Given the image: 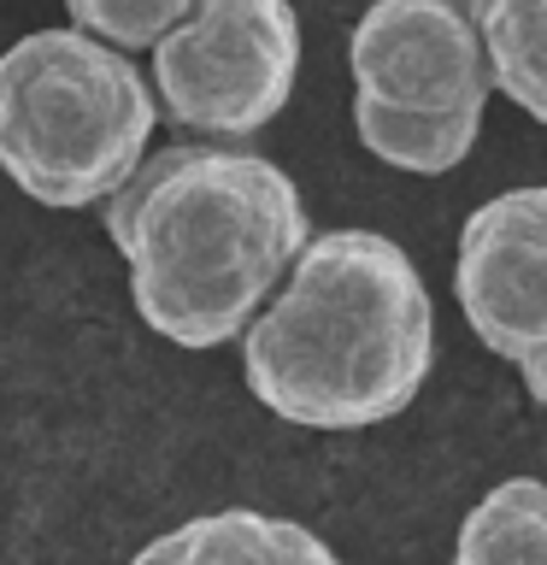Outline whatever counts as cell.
<instances>
[{
    "label": "cell",
    "mask_w": 547,
    "mask_h": 565,
    "mask_svg": "<svg viewBox=\"0 0 547 565\" xmlns=\"http://www.w3.org/2000/svg\"><path fill=\"white\" fill-rule=\"evenodd\" d=\"M100 218L130 265L141 324L194 353L236 342L312 236L294 177L236 141L141 153Z\"/></svg>",
    "instance_id": "6da1fadb"
},
{
    "label": "cell",
    "mask_w": 547,
    "mask_h": 565,
    "mask_svg": "<svg viewBox=\"0 0 547 565\" xmlns=\"http://www.w3.org/2000/svg\"><path fill=\"white\" fill-rule=\"evenodd\" d=\"M436 307L406 247L377 230H318L242 330L254 401L300 430H365L418 401Z\"/></svg>",
    "instance_id": "7a4b0ae2"
},
{
    "label": "cell",
    "mask_w": 547,
    "mask_h": 565,
    "mask_svg": "<svg viewBox=\"0 0 547 565\" xmlns=\"http://www.w3.org/2000/svg\"><path fill=\"white\" fill-rule=\"evenodd\" d=\"M159 124L130 53L83 30H35L0 53V171L30 201L100 206L141 166Z\"/></svg>",
    "instance_id": "3957f363"
},
{
    "label": "cell",
    "mask_w": 547,
    "mask_h": 565,
    "mask_svg": "<svg viewBox=\"0 0 547 565\" xmlns=\"http://www.w3.org/2000/svg\"><path fill=\"white\" fill-rule=\"evenodd\" d=\"M153 53V106L212 141H247L271 124L300 77V18L289 0H194Z\"/></svg>",
    "instance_id": "277c9868"
},
{
    "label": "cell",
    "mask_w": 547,
    "mask_h": 565,
    "mask_svg": "<svg viewBox=\"0 0 547 565\" xmlns=\"http://www.w3.org/2000/svg\"><path fill=\"white\" fill-rule=\"evenodd\" d=\"M547 189H506L459 230L453 295L489 353L518 365L529 401H547Z\"/></svg>",
    "instance_id": "5b68a950"
},
{
    "label": "cell",
    "mask_w": 547,
    "mask_h": 565,
    "mask_svg": "<svg viewBox=\"0 0 547 565\" xmlns=\"http://www.w3.org/2000/svg\"><path fill=\"white\" fill-rule=\"evenodd\" d=\"M353 95L400 113H476L494 95L459 0H371L347 35Z\"/></svg>",
    "instance_id": "8992f818"
},
{
    "label": "cell",
    "mask_w": 547,
    "mask_h": 565,
    "mask_svg": "<svg viewBox=\"0 0 547 565\" xmlns=\"http://www.w3.org/2000/svg\"><path fill=\"white\" fill-rule=\"evenodd\" d=\"M130 565H342V559L300 519L224 507V512H201V519L153 536Z\"/></svg>",
    "instance_id": "52a82bcc"
},
{
    "label": "cell",
    "mask_w": 547,
    "mask_h": 565,
    "mask_svg": "<svg viewBox=\"0 0 547 565\" xmlns=\"http://www.w3.org/2000/svg\"><path fill=\"white\" fill-rule=\"evenodd\" d=\"M471 18L476 53H483L489 88H501L529 118H547V77H541V24L547 0H459Z\"/></svg>",
    "instance_id": "ba28073f"
},
{
    "label": "cell",
    "mask_w": 547,
    "mask_h": 565,
    "mask_svg": "<svg viewBox=\"0 0 547 565\" xmlns=\"http://www.w3.org/2000/svg\"><path fill=\"white\" fill-rule=\"evenodd\" d=\"M353 130H360L365 153H377L383 166L412 171V177H441L459 159H471L483 118L476 113H400V106L353 95Z\"/></svg>",
    "instance_id": "9c48e42d"
},
{
    "label": "cell",
    "mask_w": 547,
    "mask_h": 565,
    "mask_svg": "<svg viewBox=\"0 0 547 565\" xmlns=\"http://www.w3.org/2000/svg\"><path fill=\"white\" fill-rule=\"evenodd\" d=\"M453 565H547V489L506 477L465 512Z\"/></svg>",
    "instance_id": "30bf717a"
},
{
    "label": "cell",
    "mask_w": 547,
    "mask_h": 565,
    "mask_svg": "<svg viewBox=\"0 0 547 565\" xmlns=\"http://www.w3.org/2000/svg\"><path fill=\"white\" fill-rule=\"evenodd\" d=\"M71 30L95 35L118 53H148L171 24H183L194 0H65Z\"/></svg>",
    "instance_id": "8fae6325"
}]
</instances>
